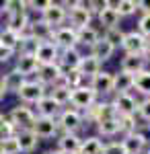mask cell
<instances>
[{
  "label": "cell",
  "mask_w": 150,
  "mask_h": 154,
  "mask_svg": "<svg viewBox=\"0 0 150 154\" xmlns=\"http://www.w3.org/2000/svg\"><path fill=\"white\" fill-rule=\"evenodd\" d=\"M70 93L72 91H70L68 86H52V91H47V95L52 97L62 109L66 105H70Z\"/></svg>",
  "instance_id": "cell-34"
},
{
  "label": "cell",
  "mask_w": 150,
  "mask_h": 154,
  "mask_svg": "<svg viewBox=\"0 0 150 154\" xmlns=\"http://www.w3.org/2000/svg\"><path fill=\"white\" fill-rule=\"evenodd\" d=\"M97 101H99V97L92 93V88L89 84H82V86L74 88V91L70 93V107L76 109V111H80V113L89 111Z\"/></svg>",
  "instance_id": "cell-3"
},
{
  "label": "cell",
  "mask_w": 150,
  "mask_h": 154,
  "mask_svg": "<svg viewBox=\"0 0 150 154\" xmlns=\"http://www.w3.org/2000/svg\"><path fill=\"white\" fill-rule=\"evenodd\" d=\"M60 154H66V152H60Z\"/></svg>",
  "instance_id": "cell-52"
},
{
  "label": "cell",
  "mask_w": 150,
  "mask_h": 154,
  "mask_svg": "<svg viewBox=\"0 0 150 154\" xmlns=\"http://www.w3.org/2000/svg\"><path fill=\"white\" fill-rule=\"evenodd\" d=\"M0 154H21V148H19V142L14 136L0 140Z\"/></svg>",
  "instance_id": "cell-38"
},
{
  "label": "cell",
  "mask_w": 150,
  "mask_h": 154,
  "mask_svg": "<svg viewBox=\"0 0 150 154\" xmlns=\"http://www.w3.org/2000/svg\"><path fill=\"white\" fill-rule=\"evenodd\" d=\"M6 119L17 128V131L19 130H31V125H33V121H35V111L29 105H23L21 103V105H14L6 113Z\"/></svg>",
  "instance_id": "cell-4"
},
{
  "label": "cell",
  "mask_w": 150,
  "mask_h": 154,
  "mask_svg": "<svg viewBox=\"0 0 150 154\" xmlns=\"http://www.w3.org/2000/svg\"><path fill=\"white\" fill-rule=\"evenodd\" d=\"M111 105L115 109L117 117H132V115H136L138 99L132 95V93H121V95H113Z\"/></svg>",
  "instance_id": "cell-9"
},
{
  "label": "cell",
  "mask_w": 150,
  "mask_h": 154,
  "mask_svg": "<svg viewBox=\"0 0 150 154\" xmlns=\"http://www.w3.org/2000/svg\"><path fill=\"white\" fill-rule=\"evenodd\" d=\"M0 14H6V0H0Z\"/></svg>",
  "instance_id": "cell-47"
},
{
  "label": "cell",
  "mask_w": 150,
  "mask_h": 154,
  "mask_svg": "<svg viewBox=\"0 0 150 154\" xmlns=\"http://www.w3.org/2000/svg\"><path fill=\"white\" fill-rule=\"evenodd\" d=\"M80 144H82V138L78 134H60L56 138V150L66 154H78Z\"/></svg>",
  "instance_id": "cell-16"
},
{
  "label": "cell",
  "mask_w": 150,
  "mask_h": 154,
  "mask_svg": "<svg viewBox=\"0 0 150 154\" xmlns=\"http://www.w3.org/2000/svg\"><path fill=\"white\" fill-rule=\"evenodd\" d=\"M39 43L41 41H37L35 37L31 35H23L21 37V45L17 49V54H21V56H35V51L39 48Z\"/></svg>",
  "instance_id": "cell-35"
},
{
  "label": "cell",
  "mask_w": 150,
  "mask_h": 154,
  "mask_svg": "<svg viewBox=\"0 0 150 154\" xmlns=\"http://www.w3.org/2000/svg\"><path fill=\"white\" fill-rule=\"evenodd\" d=\"M86 84L92 88V93H95L97 97L113 95V72L101 70L99 74H95V76H92Z\"/></svg>",
  "instance_id": "cell-10"
},
{
  "label": "cell",
  "mask_w": 150,
  "mask_h": 154,
  "mask_svg": "<svg viewBox=\"0 0 150 154\" xmlns=\"http://www.w3.org/2000/svg\"><path fill=\"white\" fill-rule=\"evenodd\" d=\"M144 43H146V37L142 33H138L136 29L134 31H126L123 41H121V49H123L126 56H142Z\"/></svg>",
  "instance_id": "cell-12"
},
{
  "label": "cell",
  "mask_w": 150,
  "mask_h": 154,
  "mask_svg": "<svg viewBox=\"0 0 150 154\" xmlns=\"http://www.w3.org/2000/svg\"><path fill=\"white\" fill-rule=\"evenodd\" d=\"M121 146L126 148V152L127 154H142V152H146V140L140 136L138 131H132V134H126L121 140Z\"/></svg>",
  "instance_id": "cell-19"
},
{
  "label": "cell",
  "mask_w": 150,
  "mask_h": 154,
  "mask_svg": "<svg viewBox=\"0 0 150 154\" xmlns=\"http://www.w3.org/2000/svg\"><path fill=\"white\" fill-rule=\"evenodd\" d=\"M45 154H60V152H58V150H47Z\"/></svg>",
  "instance_id": "cell-50"
},
{
  "label": "cell",
  "mask_w": 150,
  "mask_h": 154,
  "mask_svg": "<svg viewBox=\"0 0 150 154\" xmlns=\"http://www.w3.org/2000/svg\"><path fill=\"white\" fill-rule=\"evenodd\" d=\"M136 113H138V117L142 119V121L150 123V99H142V101H138Z\"/></svg>",
  "instance_id": "cell-40"
},
{
  "label": "cell",
  "mask_w": 150,
  "mask_h": 154,
  "mask_svg": "<svg viewBox=\"0 0 150 154\" xmlns=\"http://www.w3.org/2000/svg\"><path fill=\"white\" fill-rule=\"evenodd\" d=\"M14 138H17V142H19L21 152H25V154L33 152L35 148H37V144H39V138H37L31 130H19L14 134Z\"/></svg>",
  "instance_id": "cell-27"
},
{
  "label": "cell",
  "mask_w": 150,
  "mask_h": 154,
  "mask_svg": "<svg viewBox=\"0 0 150 154\" xmlns=\"http://www.w3.org/2000/svg\"><path fill=\"white\" fill-rule=\"evenodd\" d=\"M76 37H78V45H84V48L91 49L99 39H101V33H99V29H95V27H84V29H78L76 31Z\"/></svg>",
  "instance_id": "cell-29"
},
{
  "label": "cell",
  "mask_w": 150,
  "mask_h": 154,
  "mask_svg": "<svg viewBox=\"0 0 150 154\" xmlns=\"http://www.w3.org/2000/svg\"><path fill=\"white\" fill-rule=\"evenodd\" d=\"M0 45L12 49V51H17L19 45H21V35H17L14 31L6 29V27H2V29H0Z\"/></svg>",
  "instance_id": "cell-33"
},
{
  "label": "cell",
  "mask_w": 150,
  "mask_h": 154,
  "mask_svg": "<svg viewBox=\"0 0 150 154\" xmlns=\"http://www.w3.org/2000/svg\"><path fill=\"white\" fill-rule=\"evenodd\" d=\"M134 88H136V93H140L144 99H150V70L148 68L134 76Z\"/></svg>",
  "instance_id": "cell-31"
},
{
  "label": "cell",
  "mask_w": 150,
  "mask_h": 154,
  "mask_svg": "<svg viewBox=\"0 0 150 154\" xmlns=\"http://www.w3.org/2000/svg\"><path fill=\"white\" fill-rule=\"evenodd\" d=\"M82 60V54L78 51V48H70V49H60V58H58V66L62 72H70V70H78V64Z\"/></svg>",
  "instance_id": "cell-15"
},
{
  "label": "cell",
  "mask_w": 150,
  "mask_h": 154,
  "mask_svg": "<svg viewBox=\"0 0 150 154\" xmlns=\"http://www.w3.org/2000/svg\"><path fill=\"white\" fill-rule=\"evenodd\" d=\"M39 19L43 21L45 25H49L52 29H58L62 25L66 23V19H68V8H66V2H49V6H47L45 11L39 14Z\"/></svg>",
  "instance_id": "cell-5"
},
{
  "label": "cell",
  "mask_w": 150,
  "mask_h": 154,
  "mask_svg": "<svg viewBox=\"0 0 150 154\" xmlns=\"http://www.w3.org/2000/svg\"><path fill=\"white\" fill-rule=\"evenodd\" d=\"M45 95H47L45 86L41 82H37V80H31V78H29V80L21 86V91L17 93V97L21 99L23 105H35L37 101H41Z\"/></svg>",
  "instance_id": "cell-7"
},
{
  "label": "cell",
  "mask_w": 150,
  "mask_h": 154,
  "mask_svg": "<svg viewBox=\"0 0 150 154\" xmlns=\"http://www.w3.org/2000/svg\"><path fill=\"white\" fill-rule=\"evenodd\" d=\"M37 78V82H41L43 86H56L60 80V76H62V70H60L58 64H43V66H39V70L35 74Z\"/></svg>",
  "instance_id": "cell-14"
},
{
  "label": "cell",
  "mask_w": 150,
  "mask_h": 154,
  "mask_svg": "<svg viewBox=\"0 0 150 154\" xmlns=\"http://www.w3.org/2000/svg\"><path fill=\"white\" fill-rule=\"evenodd\" d=\"M146 64H148V62L142 58V56H126V54H123V58L119 62V70L136 76V74L146 70Z\"/></svg>",
  "instance_id": "cell-21"
},
{
  "label": "cell",
  "mask_w": 150,
  "mask_h": 154,
  "mask_svg": "<svg viewBox=\"0 0 150 154\" xmlns=\"http://www.w3.org/2000/svg\"><path fill=\"white\" fill-rule=\"evenodd\" d=\"M35 58L39 62V66H43V64H58L60 48L54 41H41L37 51H35Z\"/></svg>",
  "instance_id": "cell-13"
},
{
  "label": "cell",
  "mask_w": 150,
  "mask_h": 154,
  "mask_svg": "<svg viewBox=\"0 0 150 154\" xmlns=\"http://www.w3.org/2000/svg\"><path fill=\"white\" fill-rule=\"evenodd\" d=\"M97 21H99V25L103 27V31H107V29H113V27H119V21H121V17L117 14L115 11V2H107V8H103V11L97 14Z\"/></svg>",
  "instance_id": "cell-18"
},
{
  "label": "cell",
  "mask_w": 150,
  "mask_h": 154,
  "mask_svg": "<svg viewBox=\"0 0 150 154\" xmlns=\"http://www.w3.org/2000/svg\"><path fill=\"white\" fill-rule=\"evenodd\" d=\"M14 70H19L23 76L27 78H31L37 74L39 70V62L35 56H21V54H17V64H14Z\"/></svg>",
  "instance_id": "cell-23"
},
{
  "label": "cell",
  "mask_w": 150,
  "mask_h": 154,
  "mask_svg": "<svg viewBox=\"0 0 150 154\" xmlns=\"http://www.w3.org/2000/svg\"><path fill=\"white\" fill-rule=\"evenodd\" d=\"M4 97H6V88H4V84L0 80V99H4Z\"/></svg>",
  "instance_id": "cell-48"
},
{
  "label": "cell",
  "mask_w": 150,
  "mask_h": 154,
  "mask_svg": "<svg viewBox=\"0 0 150 154\" xmlns=\"http://www.w3.org/2000/svg\"><path fill=\"white\" fill-rule=\"evenodd\" d=\"M82 125H84V117L80 111L72 109V107H64L62 113L58 115V128L60 134H78Z\"/></svg>",
  "instance_id": "cell-2"
},
{
  "label": "cell",
  "mask_w": 150,
  "mask_h": 154,
  "mask_svg": "<svg viewBox=\"0 0 150 154\" xmlns=\"http://www.w3.org/2000/svg\"><path fill=\"white\" fill-rule=\"evenodd\" d=\"M4 123H6V115H2V113H0V130L4 128Z\"/></svg>",
  "instance_id": "cell-49"
},
{
  "label": "cell",
  "mask_w": 150,
  "mask_h": 154,
  "mask_svg": "<svg viewBox=\"0 0 150 154\" xmlns=\"http://www.w3.org/2000/svg\"><path fill=\"white\" fill-rule=\"evenodd\" d=\"M146 154H150V148H146Z\"/></svg>",
  "instance_id": "cell-51"
},
{
  "label": "cell",
  "mask_w": 150,
  "mask_h": 154,
  "mask_svg": "<svg viewBox=\"0 0 150 154\" xmlns=\"http://www.w3.org/2000/svg\"><path fill=\"white\" fill-rule=\"evenodd\" d=\"M103 146L105 142L99 136H89V138H82L78 154H103Z\"/></svg>",
  "instance_id": "cell-30"
},
{
  "label": "cell",
  "mask_w": 150,
  "mask_h": 154,
  "mask_svg": "<svg viewBox=\"0 0 150 154\" xmlns=\"http://www.w3.org/2000/svg\"><path fill=\"white\" fill-rule=\"evenodd\" d=\"M29 25H31L29 12H17V14H8V19H6V29L14 31L17 35H21V37L27 35Z\"/></svg>",
  "instance_id": "cell-20"
},
{
  "label": "cell",
  "mask_w": 150,
  "mask_h": 154,
  "mask_svg": "<svg viewBox=\"0 0 150 154\" xmlns=\"http://www.w3.org/2000/svg\"><path fill=\"white\" fill-rule=\"evenodd\" d=\"M0 80H2V84H4L6 93H14V95H17V93L21 91V86H23L29 78H27V76H23L19 70H14V68H12V70H8L6 74H4Z\"/></svg>",
  "instance_id": "cell-22"
},
{
  "label": "cell",
  "mask_w": 150,
  "mask_h": 154,
  "mask_svg": "<svg viewBox=\"0 0 150 154\" xmlns=\"http://www.w3.org/2000/svg\"><path fill=\"white\" fill-rule=\"evenodd\" d=\"M136 31H138V33H142L146 39H150V14H140L138 29H136Z\"/></svg>",
  "instance_id": "cell-41"
},
{
  "label": "cell",
  "mask_w": 150,
  "mask_h": 154,
  "mask_svg": "<svg viewBox=\"0 0 150 154\" xmlns=\"http://www.w3.org/2000/svg\"><path fill=\"white\" fill-rule=\"evenodd\" d=\"M60 113H62V107H60L49 95H45L41 101H37V103H35V115H37V117H52V119H58Z\"/></svg>",
  "instance_id": "cell-17"
},
{
  "label": "cell",
  "mask_w": 150,
  "mask_h": 154,
  "mask_svg": "<svg viewBox=\"0 0 150 154\" xmlns=\"http://www.w3.org/2000/svg\"><path fill=\"white\" fill-rule=\"evenodd\" d=\"M123 35H126V31L121 29V27H113V29H107V31H103V39H107L111 45L115 49L121 48V41H123Z\"/></svg>",
  "instance_id": "cell-36"
},
{
  "label": "cell",
  "mask_w": 150,
  "mask_h": 154,
  "mask_svg": "<svg viewBox=\"0 0 150 154\" xmlns=\"http://www.w3.org/2000/svg\"><path fill=\"white\" fill-rule=\"evenodd\" d=\"M49 2H52V0H31V2H27V4H29V11H35V12L41 14V12L49 6Z\"/></svg>",
  "instance_id": "cell-43"
},
{
  "label": "cell",
  "mask_w": 150,
  "mask_h": 154,
  "mask_svg": "<svg viewBox=\"0 0 150 154\" xmlns=\"http://www.w3.org/2000/svg\"><path fill=\"white\" fill-rule=\"evenodd\" d=\"M97 131H99V138L103 136V138H113L117 134H121L119 131V119L113 117V119H105L101 123H97Z\"/></svg>",
  "instance_id": "cell-32"
},
{
  "label": "cell",
  "mask_w": 150,
  "mask_h": 154,
  "mask_svg": "<svg viewBox=\"0 0 150 154\" xmlns=\"http://www.w3.org/2000/svg\"><path fill=\"white\" fill-rule=\"evenodd\" d=\"M89 54H91L92 58H97L101 64H103V62H109V60L113 58L115 48H113V45H111L107 39H103V37H101V39H99V41H97V43H95V45L89 49Z\"/></svg>",
  "instance_id": "cell-26"
},
{
  "label": "cell",
  "mask_w": 150,
  "mask_h": 154,
  "mask_svg": "<svg viewBox=\"0 0 150 154\" xmlns=\"http://www.w3.org/2000/svg\"><path fill=\"white\" fill-rule=\"evenodd\" d=\"M142 58L150 62V39H146V43H144V49H142Z\"/></svg>",
  "instance_id": "cell-46"
},
{
  "label": "cell",
  "mask_w": 150,
  "mask_h": 154,
  "mask_svg": "<svg viewBox=\"0 0 150 154\" xmlns=\"http://www.w3.org/2000/svg\"><path fill=\"white\" fill-rule=\"evenodd\" d=\"M103 70V64L99 62L97 58H92L91 54H86V56H82V60H80V64H78V72L82 74V78L86 80H91L95 74H99V72Z\"/></svg>",
  "instance_id": "cell-24"
},
{
  "label": "cell",
  "mask_w": 150,
  "mask_h": 154,
  "mask_svg": "<svg viewBox=\"0 0 150 154\" xmlns=\"http://www.w3.org/2000/svg\"><path fill=\"white\" fill-rule=\"evenodd\" d=\"M12 58H17V51L4 48V45H0V64H6V62H11Z\"/></svg>",
  "instance_id": "cell-44"
},
{
  "label": "cell",
  "mask_w": 150,
  "mask_h": 154,
  "mask_svg": "<svg viewBox=\"0 0 150 154\" xmlns=\"http://www.w3.org/2000/svg\"><path fill=\"white\" fill-rule=\"evenodd\" d=\"M31 131L39 140H52V138H58L60 136V128H58V119L52 117H37L31 125Z\"/></svg>",
  "instance_id": "cell-8"
},
{
  "label": "cell",
  "mask_w": 150,
  "mask_h": 154,
  "mask_svg": "<svg viewBox=\"0 0 150 154\" xmlns=\"http://www.w3.org/2000/svg\"><path fill=\"white\" fill-rule=\"evenodd\" d=\"M138 12L150 14V0H138Z\"/></svg>",
  "instance_id": "cell-45"
},
{
  "label": "cell",
  "mask_w": 150,
  "mask_h": 154,
  "mask_svg": "<svg viewBox=\"0 0 150 154\" xmlns=\"http://www.w3.org/2000/svg\"><path fill=\"white\" fill-rule=\"evenodd\" d=\"M27 35L35 37L37 41H52V37H54V29H52L49 25H45L41 19H35V21H31V25H29Z\"/></svg>",
  "instance_id": "cell-25"
},
{
  "label": "cell",
  "mask_w": 150,
  "mask_h": 154,
  "mask_svg": "<svg viewBox=\"0 0 150 154\" xmlns=\"http://www.w3.org/2000/svg\"><path fill=\"white\" fill-rule=\"evenodd\" d=\"M103 154H127L121 142H107L103 146Z\"/></svg>",
  "instance_id": "cell-42"
},
{
  "label": "cell",
  "mask_w": 150,
  "mask_h": 154,
  "mask_svg": "<svg viewBox=\"0 0 150 154\" xmlns=\"http://www.w3.org/2000/svg\"><path fill=\"white\" fill-rule=\"evenodd\" d=\"M82 117H84V121L97 125V123H101L105 119L117 117V113H115V109H113V105H111V101H97L89 111L82 113Z\"/></svg>",
  "instance_id": "cell-6"
},
{
  "label": "cell",
  "mask_w": 150,
  "mask_h": 154,
  "mask_svg": "<svg viewBox=\"0 0 150 154\" xmlns=\"http://www.w3.org/2000/svg\"><path fill=\"white\" fill-rule=\"evenodd\" d=\"M66 8H68V25L72 29H84V27H91L92 14L89 11V0H74V2H66Z\"/></svg>",
  "instance_id": "cell-1"
},
{
  "label": "cell",
  "mask_w": 150,
  "mask_h": 154,
  "mask_svg": "<svg viewBox=\"0 0 150 154\" xmlns=\"http://www.w3.org/2000/svg\"><path fill=\"white\" fill-rule=\"evenodd\" d=\"M134 88V76L127 72H117L113 74V95H121V93H132Z\"/></svg>",
  "instance_id": "cell-28"
},
{
  "label": "cell",
  "mask_w": 150,
  "mask_h": 154,
  "mask_svg": "<svg viewBox=\"0 0 150 154\" xmlns=\"http://www.w3.org/2000/svg\"><path fill=\"white\" fill-rule=\"evenodd\" d=\"M115 11L121 19H123V17H132V14L138 12V2H136V0H117Z\"/></svg>",
  "instance_id": "cell-37"
},
{
  "label": "cell",
  "mask_w": 150,
  "mask_h": 154,
  "mask_svg": "<svg viewBox=\"0 0 150 154\" xmlns=\"http://www.w3.org/2000/svg\"><path fill=\"white\" fill-rule=\"evenodd\" d=\"M52 41H54L60 49L78 48L76 29H72L70 25H62V27H58V29H54V37H52Z\"/></svg>",
  "instance_id": "cell-11"
},
{
  "label": "cell",
  "mask_w": 150,
  "mask_h": 154,
  "mask_svg": "<svg viewBox=\"0 0 150 154\" xmlns=\"http://www.w3.org/2000/svg\"><path fill=\"white\" fill-rule=\"evenodd\" d=\"M148 64H150V62H148Z\"/></svg>",
  "instance_id": "cell-53"
},
{
  "label": "cell",
  "mask_w": 150,
  "mask_h": 154,
  "mask_svg": "<svg viewBox=\"0 0 150 154\" xmlns=\"http://www.w3.org/2000/svg\"><path fill=\"white\" fill-rule=\"evenodd\" d=\"M17 12H29L27 0H6V14H17Z\"/></svg>",
  "instance_id": "cell-39"
}]
</instances>
